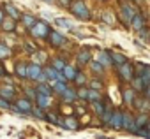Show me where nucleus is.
I'll return each instance as SVG.
<instances>
[{
	"instance_id": "nucleus-1",
	"label": "nucleus",
	"mask_w": 150,
	"mask_h": 139,
	"mask_svg": "<svg viewBox=\"0 0 150 139\" xmlns=\"http://www.w3.org/2000/svg\"><path fill=\"white\" fill-rule=\"evenodd\" d=\"M69 7H71V13L78 20H81V21H88L90 20V13H88V9H87L83 0H74V2H71Z\"/></svg>"
},
{
	"instance_id": "nucleus-2",
	"label": "nucleus",
	"mask_w": 150,
	"mask_h": 139,
	"mask_svg": "<svg viewBox=\"0 0 150 139\" xmlns=\"http://www.w3.org/2000/svg\"><path fill=\"white\" fill-rule=\"evenodd\" d=\"M50 30H51V28H50V25H48L46 21H35L34 27L28 28V32H30V35H32L34 39H44V37H48Z\"/></svg>"
},
{
	"instance_id": "nucleus-3",
	"label": "nucleus",
	"mask_w": 150,
	"mask_h": 139,
	"mask_svg": "<svg viewBox=\"0 0 150 139\" xmlns=\"http://www.w3.org/2000/svg\"><path fill=\"white\" fill-rule=\"evenodd\" d=\"M120 16H122V20L127 23V25H131V21H132V18H134V14L138 13L131 4H127V2H124V4H120Z\"/></svg>"
},
{
	"instance_id": "nucleus-4",
	"label": "nucleus",
	"mask_w": 150,
	"mask_h": 139,
	"mask_svg": "<svg viewBox=\"0 0 150 139\" xmlns=\"http://www.w3.org/2000/svg\"><path fill=\"white\" fill-rule=\"evenodd\" d=\"M108 125L111 128H115V130L122 128V125H124V111L122 109H113V114H111V120H110Z\"/></svg>"
},
{
	"instance_id": "nucleus-5",
	"label": "nucleus",
	"mask_w": 150,
	"mask_h": 139,
	"mask_svg": "<svg viewBox=\"0 0 150 139\" xmlns=\"http://www.w3.org/2000/svg\"><path fill=\"white\" fill-rule=\"evenodd\" d=\"M120 67V76H122V81H131L132 78H134V65L132 63H129V62H125L124 65H118Z\"/></svg>"
},
{
	"instance_id": "nucleus-6",
	"label": "nucleus",
	"mask_w": 150,
	"mask_h": 139,
	"mask_svg": "<svg viewBox=\"0 0 150 139\" xmlns=\"http://www.w3.org/2000/svg\"><path fill=\"white\" fill-rule=\"evenodd\" d=\"M134 69L138 76H141L145 79V83H150V65L148 63H141V62H136L134 63Z\"/></svg>"
},
{
	"instance_id": "nucleus-7",
	"label": "nucleus",
	"mask_w": 150,
	"mask_h": 139,
	"mask_svg": "<svg viewBox=\"0 0 150 139\" xmlns=\"http://www.w3.org/2000/svg\"><path fill=\"white\" fill-rule=\"evenodd\" d=\"M48 41H50V44H51L53 48H62L64 42H67V41L64 39V35L58 34L57 30H50V34H48Z\"/></svg>"
},
{
	"instance_id": "nucleus-8",
	"label": "nucleus",
	"mask_w": 150,
	"mask_h": 139,
	"mask_svg": "<svg viewBox=\"0 0 150 139\" xmlns=\"http://www.w3.org/2000/svg\"><path fill=\"white\" fill-rule=\"evenodd\" d=\"M42 76V65L41 63H28V79L32 81H37L39 78Z\"/></svg>"
},
{
	"instance_id": "nucleus-9",
	"label": "nucleus",
	"mask_w": 150,
	"mask_h": 139,
	"mask_svg": "<svg viewBox=\"0 0 150 139\" xmlns=\"http://www.w3.org/2000/svg\"><path fill=\"white\" fill-rule=\"evenodd\" d=\"M60 127H62V128H67V130H76V128L80 127V123H78V120L74 118V116L67 114L65 120H60Z\"/></svg>"
},
{
	"instance_id": "nucleus-10",
	"label": "nucleus",
	"mask_w": 150,
	"mask_h": 139,
	"mask_svg": "<svg viewBox=\"0 0 150 139\" xmlns=\"http://www.w3.org/2000/svg\"><path fill=\"white\" fill-rule=\"evenodd\" d=\"M14 72L20 79H28V63L25 62H18L14 65Z\"/></svg>"
},
{
	"instance_id": "nucleus-11",
	"label": "nucleus",
	"mask_w": 150,
	"mask_h": 139,
	"mask_svg": "<svg viewBox=\"0 0 150 139\" xmlns=\"http://www.w3.org/2000/svg\"><path fill=\"white\" fill-rule=\"evenodd\" d=\"M4 11H6V13H7L13 20H16V21H18V20H21V13L18 11V7H16L14 4L6 2V4H4Z\"/></svg>"
},
{
	"instance_id": "nucleus-12",
	"label": "nucleus",
	"mask_w": 150,
	"mask_h": 139,
	"mask_svg": "<svg viewBox=\"0 0 150 139\" xmlns=\"http://www.w3.org/2000/svg\"><path fill=\"white\" fill-rule=\"evenodd\" d=\"M21 113H32V104H30V99H27V97H23V99H16V104H14Z\"/></svg>"
},
{
	"instance_id": "nucleus-13",
	"label": "nucleus",
	"mask_w": 150,
	"mask_h": 139,
	"mask_svg": "<svg viewBox=\"0 0 150 139\" xmlns=\"http://www.w3.org/2000/svg\"><path fill=\"white\" fill-rule=\"evenodd\" d=\"M122 128L124 130H127V132H131V134H134V118H132V114L131 113H125L124 111V125H122Z\"/></svg>"
},
{
	"instance_id": "nucleus-14",
	"label": "nucleus",
	"mask_w": 150,
	"mask_h": 139,
	"mask_svg": "<svg viewBox=\"0 0 150 139\" xmlns=\"http://www.w3.org/2000/svg\"><path fill=\"white\" fill-rule=\"evenodd\" d=\"M0 97H4L7 100H13L16 97V90L13 85H6V86H0Z\"/></svg>"
},
{
	"instance_id": "nucleus-15",
	"label": "nucleus",
	"mask_w": 150,
	"mask_h": 139,
	"mask_svg": "<svg viewBox=\"0 0 150 139\" xmlns=\"http://www.w3.org/2000/svg\"><path fill=\"white\" fill-rule=\"evenodd\" d=\"M42 71H44V74H46V79H48V83H51V81H57V79H58V76H60V71H58V69H55L53 65H50V67H44Z\"/></svg>"
},
{
	"instance_id": "nucleus-16",
	"label": "nucleus",
	"mask_w": 150,
	"mask_h": 139,
	"mask_svg": "<svg viewBox=\"0 0 150 139\" xmlns=\"http://www.w3.org/2000/svg\"><path fill=\"white\" fill-rule=\"evenodd\" d=\"M0 28H2L4 32H14V28H16V20H13L11 16H6L4 21L0 23Z\"/></svg>"
},
{
	"instance_id": "nucleus-17",
	"label": "nucleus",
	"mask_w": 150,
	"mask_h": 139,
	"mask_svg": "<svg viewBox=\"0 0 150 139\" xmlns=\"http://www.w3.org/2000/svg\"><path fill=\"white\" fill-rule=\"evenodd\" d=\"M35 100H37V106H39V107H42V109H46L48 106H51V95H44V93H37V97H35Z\"/></svg>"
},
{
	"instance_id": "nucleus-18",
	"label": "nucleus",
	"mask_w": 150,
	"mask_h": 139,
	"mask_svg": "<svg viewBox=\"0 0 150 139\" xmlns=\"http://www.w3.org/2000/svg\"><path fill=\"white\" fill-rule=\"evenodd\" d=\"M148 120H150V116H148L146 113H139V114H138V116L134 118V128L138 130V128H141V127H145ZM136 130H134V132H136Z\"/></svg>"
},
{
	"instance_id": "nucleus-19",
	"label": "nucleus",
	"mask_w": 150,
	"mask_h": 139,
	"mask_svg": "<svg viewBox=\"0 0 150 139\" xmlns=\"http://www.w3.org/2000/svg\"><path fill=\"white\" fill-rule=\"evenodd\" d=\"M131 81H132V88H134L136 92H145V88H146V85H148V83H145V79H143L141 76H136V78H132Z\"/></svg>"
},
{
	"instance_id": "nucleus-20",
	"label": "nucleus",
	"mask_w": 150,
	"mask_h": 139,
	"mask_svg": "<svg viewBox=\"0 0 150 139\" xmlns=\"http://www.w3.org/2000/svg\"><path fill=\"white\" fill-rule=\"evenodd\" d=\"M122 97H124V102L131 106L132 100L136 99V90L134 88H125V90H122Z\"/></svg>"
},
{
	"instance_id": "nucleus-21",
	"label": "nucleus",
	"mask_w": 150,
	"mask_h": 139,
	"mask_svg": "<svg viewBox=\"0 0 150 139\" xmlns=\"http://www.w3.org/2000/svg\"><path fill=\"white\" fill-rule=\"evenodd\" d=\"M131 25H132V28L138 32V30H141V28L145 27V18H143L139 13H136L134 18H132V21H131Z\"/></svg>"
},
{
	"instance_id": "nucleus-22",
	"label": "nucleus",
	"mask_w": 150,
	"mask_h": 139,
	"mask_svg": "<svg viewBox=\"0 0 150 139\" xmlns=\"http://www.w3.org/2000/svg\"><path fill=\"white\" fill-rule=\"evenodd\" d=\"M90 56H92V53H90L88 49H83V51H80V53H78L76 60H78V63H80V65H83V63H90Z\"/></svg>"
},
{
	"instance_id": "nucleus-23",
	"label": "nucleus",
	"mask_w": 150,
	"mask_h": 139,
	"mask_svg": "<svg viewBox=\"0 0 150 139\" xmlns=\"http://www.w3.org/2000/svg\"><path fill=\"white\" fill-rule=\"evenodd\" d=\"M97 62H99V63H103V65H111V63H113V60H111L110 51H99V58H97Z\"/></svg>"
},
{
	"instance_id": "nucleus-24",
	"label": "nucleus",
	"mask_w": 150,
	"mask_h": 139,
	"mask_svg": "<svg viewBox=\"0 0 150 139\" xmlns=\"http://www.w3.org/2000/svg\"><path fill=\"white\" fill-rule=\"evenodd\" d=\"M76 69H74V67H71V65H65L64 69H62V74L65 76V79L69 81V79H74V78H76Z\"/></svg>"
},
{
	"instance_id": "nucleus-25",
	"label": "nucleus",
	"mask_w": 150,
	"mask_h": 139,
	"mask_svg": "<svg viewBox=\"0 0 150 139\" xmlns=\"http://www.w3.org/2000/svg\"><path fill=\"white\" fill-rule=\"evenodd\" d=\"M111 114H113V107H111V106H106L104 111H103V114H101V121H103V125H108V123H110Z\"/></svg>"
},
{
	"instance_id": "nucleus-26",
	"label": "nucleus",
	"mask_w": 150,
	"mask_h": 139,
	"mask_svg": "<svg viewBox=\"0 0 150 139\" xmlns=\"http://www.w3.org/2000/svg\"><path fill=\"white\" fill-rule=\"evenodd\" d=\"M74 99H76V92H74V90L65 88V90L62 92V100H64V102H72Z\"/></svg>"
},
{
	"instance_id": "nucleus-27",
	"label": "nucleus",
	"mask_w": 150,
	"mask_h": 139,
	"mask_svg": "<svg viewBox=\"0 0 150 139\" xmlns=\"http://www.w3.org/2000/svg\"><path fill=\"white\" fill-rule=\"evenodd\" d=\"M110 55H111L113 63H117V65H124V63L127 62V56L122 55V53H111V51H110Z\"/></svg>"
},
{
	"instance_id": "nucleus-28",
	"label": "nucleus",
	"mask_w": 150,
	"mask_h": 139,
	"mask_svg": "<svg viewBox=\"0 0 150 139\" xmlns=\"http://www.w3.org/2000/svg\"><path fill=\"white\" fill-rule=\"evenodd\" d=\"M35 92L44 93V95H51V86L48 83H39V85H35Z\"/></svg>"
},
{
	"instance_id": "nucleus-29",
	"label": "nucleus",
	"mask_w": 150,
	"mask_h": 139,
	"mask_svg": "<svg viewBox=\"0 0 150 139\" xmlns=\"http://www.w3.org/2000/svg\"><path fill=\"white\" fill-rule=\"evenodd\" d=\"M21 21H23V25L27 27V28H30V27H34V23L37 21L32 14H21Z\"/></svg>"
},
{
	"instance_id": "nucleus-30",
	"label": "nucleus",
	"mask_w": 150,
	"mask_h": 139,
	"mask_svg": "<svg viewBox=\"0 0 150 139\" xmlns=\"http://www.w3.org/2000/svg\"><path fill=\"white\" fill-rule=\"evenodd\" d=\"M6 58H11V49L4 42H0V60H6Z\"/></svg>"
},
{
	"instance_id": "nucleus-31",
	"label": "nucleus",
	"mask_w": 150,
	"mask_h": 139,
	"mask_svg": "<svg viewBox=\"0 0 150 139\" xmlns=\"http://www.w3.org/2000/svg\"><path fill=\"white\" fill-rule=\"evenodd\" d=\"M90 67H92V71H94L97 76H101V74H103V69H104V65H103V63H99L97 60H96V62H94V60H90Z\"/></svg>"
},
{
	"instance_id": "nucleus-32",
	"label": "nucleus",
	"mask_w": 150,
	"mask_h": 139,
	"mask_svg": "<svg viewBox=\"0 0 150 139\" xmlns=\"http://www.w3.org/2000/svg\"><path fill=\"white\" fill-rule=\"evenodd\" d=\"M55 25H58V27H62V28H65V30H72L71 21H67V20H64V18H55Z\"/></svg>"
},
{
	"instance_id": "nucleus-33",
	"label": "nucleus",
	"mask_w": 150,
	"mask_h": 139,
	"mask_svg": "<svg viewBox=\"0 0 150 139\" xmlns=\"http://www.w3.org/2000/svg\"><path fill=\"white\" fill-rule=\"evenodd\" d=\"M88 100H90V102H97V100H103V97H101V93H99L97 90L90 88V90H88Z\"/></svg>"
},
{
	"instance_id": "nucleus-34",
	"label": "nucleus",
	"mask_w": 150,
	"mask_h": 139,
	"mask_svg": "<svg viewBox=\"0 0 150 139\" xmlns=\"http://www.w3.org/2000/svg\"><path fill=\"white\" fill-rule=\"evenodd\" d=\"M46 120L51 121L53 125H58V127H60V118L57 116V113H48V114H46Z\"/></svg>"
},
{
	"instance_id": "nucleus-35",
	"label": "nucleus",
	"mask_w": 150,
	"mask_h": 139,
	"mask_svg": "<svg viewBox=\"0 0 150 139\" xmlns=\"http://www.w3.org/2000/svg\"><path fill=\"white\" fill-rule=\"evenodd\" d=\"M76 99H81V100H88V90L87 88H80L76 92Z\"/></svg>"
},
{
	"instance_id": "nucleus-36",
	"label": "nucleus",
	"mask_w": 150,
	"mask_h": 139,
	"mask_svg": "<svg viewBox=\"0 0 150 139\" xmlns=\"http://www.w3.org/2000/svg\"><path fill=\"white\" fill-rule=\"evenodd\" d=\"M51 65H53L55 69H58V71H62V69H64V67H65L67 63H65V62H64L62 58H55V60L51 62Z\"/></svg>"
},
{
	"instance_id": "nucleus-37",
	"label": "nucleus",
	"mask_w": 150,
	"mask_h": 139,
	"mask_svg": "<svg viewBox=\"0 0 150 139\" xmlns=\"http://www.w3.org/2000/svg\"><path fill=\"white\" fill-rule=\"evenodd\" d=\"M92 104H94V111H96V114H97V116H101L106 106H103V104H101V100H97V102H92Z\"/></svg>"
},
{
	"instance_id": "nucleus-38",
	"label": "nucleus",
	"mask_w": 150,
	"mask_h": 139,
	"mask_svg": "<svg viewBox=\"0 0 150 139\" xmlns=\"http://www.w3.org/2000/svg\"><path fill=\"white\" fill-rule=\"evenodd\" d=\"M32 113H34V116H37V118H41V120H46V114H42V107H32Z\"/></svg>"
},
{
	"instance_id": "nucleus-39",
	"label": "nucleus",
	"mask_w": 150,
	"mask_h": 139,
	"mask_svg": "<svg viewBox=\"0 0 150 139\" xmlns=\"http://www.w3.org/2000/svg\"><path fill=\"white\" fill-rule=\"evenodd\" d=\"M74 81H76V83L81 86V85H85V83H87V78L83 76V72H76V78H74Z\"/></svg>"
},
{
	"instance_id": "nucleus-40",
	"label": "nucleus",
	"mask_w": 150,
	"mask_h": 139,
	"mask_svg": "<svg viewBox=\"0 0 150 139\" xmlns=\"http://www.w3.org/2000/svg\"><path fill=\"white\" fill-rule=\"evenodd\" d=\"M11 100H7V99H4V97H0V107L2 109H11Z\"/></svg>"
},
{
	"instance_id": "nucleus-41",
	"label": "nucleus",
	"mask_w": 150,
	"mask_h": 139,
	"mask_svg": "<svg viewBox=\"0 0 150 139\" xmlns=\"http://www.w3.org/2000/svg\"><path fill=\"white\" fill-rule=\"evenodd\" d=\"M35 56H39L37 63H42V62H46V58H48V55H46L44 51H37V53H35Z\"/></svg>"
},
{
	"instance_id": "nucleus-42",
	"label": "nucleus",
	"mask_w": 150,
	"mask_h": 139,
	"mask_svg": "<svg viewBox=\"0 0 150 139\" xmlns=\"http://www.w3.org/2000/svg\"><path fill=\"white\" fill-rule=\"evenodd\" d=\"M103 20H104L106 23L111 25V23H113V16H111V13H106V11H104V13H103Z\"/></svg>"
},
{
	"instance_id": "nucleus-43",
	"label": "nucleus",
	"mask_w": 150,
	"mask_h": 139,
	"mask_svg": "<svg viewBox=\"0 0 150 139\" xmlns=\"http://www.w3.org/2000/svg\"><path fill=\"white\" fill-rule=\"evenodd\" d=\"M90 86H92V88H96V90H99V88L103 86V83H101L99 79H92V83H90Z\"/></svg>"
},
{
	"instance_id": "nucleus-44",
	"label": "nucleus",
	"mask_w": 150,
	"mask_h": 139,
	"mask_svg": "<svg viewBox=\"0 0 150 139\" xmlns=\"http://www.w3.org/2000/svg\"><path fill=\"white\" fill-rule=\"evenodd\" d=\"M25 93L28 95V99H35V97H37V92H35V90H28V88H27Z\"/></svg>"
},
{
	"instance_id": "nucleus-45",
	"label": "nucleus",
	"mask_w": 150,
	"mask_h": 139,
	"mask_svg": "<svg viewBox=\"0 0 150 139\" xmlns=\"http://www.w3.org/2000/svg\"><path fill=\"white\" fill-rule=\"evenodd\" d=\"M58 4H60L62 7H69V6H71V0H58Z\"/></svg>"
},
{
	"instance_id": "nucleus-46",
	"label": "nucleus",
	"mask_w": 150,
	"mask_h": 139,
	"mask_svg": "<svg viewBox=\"0 0 150 139\" xmlns=\"http://www.w3.org/2000/svg\"><path fill=\"white\" fill-rule=\"evenodd\" d=\"M145 95H146V99L150 100V83L146 85V88H145Z\"/></svg>"
},
{
	"instance_id": "nucleus-47",
	"label": "nucleus",
	"mask_w": 150,
	"mask_h": 139,
	"mask_svg": "<svg viewBox=\"0 0 150 139\" xmlns=\"http://www.w3.org/2000/svg\"><path fill=\"white\" fill-rule=\"evenodd\" d=\"M4 18H6V11H4V9H0V23L4 21Z\"/></svg>"
},
{
	"instance_id": "nucleus-48",
	"label": "nucleus",
	"mask_w": 150,
	"mask_h": 139,
	"mask_svg": "<svg viewBox=\"0 0 150 139\" xmlns=\"http://www.w3.org/2000/svg\"><path fill=\"white\" fill-rule=\"evenodd\" d=\"M4 76H6V69L0 65V78H4Z\"/></svg>"
},
{
	"instance_id": "nucleus-49",
	"label": "nucleus",
	"mask_w": 150,
	"mask_h": 139,
	"mask_svg": "<svg viewBox=\"0 0 150 139\" xmlns=\"http://www.w3.org/2000/svg\"><path fill=\"white\" fill-rule=\"evenodd\" d=\"M46 4H55V0H44Z\"/></svg>"
},
{
	"instance_id": "nucleus-50",
	"label": "nucleus",
	"mask_w": 150,
	"mask_h": 139,
	"mask_svg": "<svg viewBox=\"0 0 150 139\" xmlns=\"http://www.w3.org/2000/svg\"><path fill=\"white\" fill-rule=\"evenodd\" d=\"M145 127H146V128H148V130H150V120H148V121H146V125H145Z\"/></svg>"
},
{
	"instance_id": "nucleus-51",
	"label": "nucleus",
	"mask_w": 150,
	"mask_h": 139,
	"mask_svg": "<svg viewBox=\"0 0 150 139\" xmlns=\"http://www.w3.org/2000/svg\"><path fill=\"white\" fill-rule=\"evenodd\" d=\"M148 41H150V39H148Z\"/></svg>"
}]
</instances>
